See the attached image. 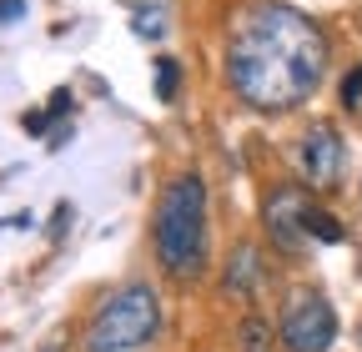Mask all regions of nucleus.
Returning a JSON list of instances; mask_svg holds the SVG:
<instances>
[{
    "instance_id": "obj_1",
    "label": "nucleus",
    "mask_w": 362,
    "mask_h": 352,
    "mask_svg": "<svg viewBox=\"0 0 362 352\" xmlns=\"http://www.w3.org/2000/svg\"><path fill=\"white\" fill-rule=\"evenodd\" d=\"M327 71V30L307 11L282 0H257L237 16L226 46V81L257 111L302 106Z\"/></svg>"
},
{
    "instance_id": "obj_2",
    "label": "nucleus",
    "mask_w": 362,
    "mask_h": 352,
    "mask_svg": "<svg viewBox=\"0 0 362 352\" xmlns=\"http://www.w3.org/2000/svg\"><path fill=\"white\" fill-rule=\"evenodd\" d=\"M151 247L171 277H202L206 267V182L197 171L171 176L151 211Z\"/></svg>"
},
{
    "instance_id": "obj_3",
    "label": "nucleus",
    "mask_w": 362,
    "mask_h": 352,
    "mask_svg": "<svg viewBox=\"0 0 362 352\" xmlns=\"http://www.w3.org/2000/svg\"><path fill=\"white\" fill-rule=\"evenodd\" d=\"M161 327V307H156V292L146 282H131L121 292H111L96 317H90V332H86V352H131V347H146Z\"/></svg>"
},
{
    "instance_id": "obj_4",
    "label": "nucleus",
    "mask_w": 362,
    "mask_h": 352,
    "mask_svg": "<svg viewBox=\"0 0 362 352\" xmlns=\"http://www.w3.org/2000/svg\"><path fill=\"white\" fill-rule=\"evenodd\" d=\"M282 347L287 352H327L337 342V312L322 292H302L282 312Z\"/></svg>"
},
{
    "instance_id": "obj_5",
    "label": "nucleus",
    "mask_w": 362,
    "mask_h": 352,
    "mask_svg": "<svg viewBox=\"0 0 362 352\" xmlns=\"http://www.w3.org/2000/svg\"><path fill=\"white\" fill-rule=\"evenodd\" d=\"M307 211H312V201H307L302 187H272L262 196L267 237L277 242L282 252H302V242H307Z\"/></svg>"
},
{
    "instance_id": "obj_6",
    "label": "nucleus",
    "mask_w": 362,
    "mask_h": 352,
    "mask_svg": "<svg viewBox=\"0 0 362 352\" xmlns=\"http://www.w3.org/2000/svg\"><path fill=\"white\" fill-rule=\"evenodd\" d=\"M297 161H302L307 187H322V192L337 187L342 171H347V146H342V136H337V126L317 121L307 136H302V146H297Z\"/></svg>"
},
{
    "instance_id": "obj_7",
    "label": "nucleus",
    "mask_w": 362,
    "mask_h": 352,
    "mask_svg": "<svg viewBox=\"0 0 362 352\" xmlns=\"http://www.w3.org/2000/svg\"><path fill=\"white\" fill-rule=\"evenodd\" d=\"M307 237H317V242H342V227L332 222L322 206H312V211H307Z\"/></svg>"
},
{
    "instance_id": "obj_8",
    "label": "nucleus",
    "mask_w": 362,
    "mask_h": 352,
    "mask_svg": "<svg viewBox=\"0 0 362 352\" xmlns=\"http://www.w3.org/2000/svg\"><path fill=\"white\" fill-rule=\"evenodd\" d=\"M242 352H272V332L262 317H247L242 322Z\"/></svg>"
},
{
    "instance_id": "obj_9",
    "label": "nucleus",
    "mask_w": 362,
    "mask_h": 352,
    "mask_svg": "<svg viewBox=\"0 0 362 352\" xmlns=\"http://www.w3.org/2000/svg\"><path fill=\"white\" fill-rule=\"evenodd\" d=\"M226 287H232V292H252V247L237 252V272L226 277Z\"/></svg>"
},
{
    "instance_id": "obj_10",
    "label": "nucleus",
    "mask_w": 362,
    "mask_h": 352,
    "mask_svg": "<svg viewBox=\"0 0 362 352\" xmlns=\"http://www.w3.org/2000/svg\"><path fill=\"white\" fill-rule=\"evenodd\" d=\"M131 25L141 30V35H151V40H156V35L166 30V16H161L156 6H146V11H136V16H131Z\"/></svg>"
},
{
    "instance_id": "obj_11",
    "label": "nucleus",
    "mask_w": 362,
    "mask_h": 352,
    "mask_svg": "<svg viewBox=\"0 0 362 352\" xmlns=\"http://www.w3.org/2000/svg\"><path fill=\"white\" fill-rule=\"evenodd\" d=\"M176 81H181L176 61H156V96H161V101H171V96H176Z\"/></svg>"
},
{
    "instance_id": "obj_12",
    "label": "nucleus",
    "mask_w": 362,
    "mask_h": 352,
    "mask_svg": "<svg viewBox=\"0 0 362 352\" xmlns=\"http://www.w3.org/2000/svg\"><path fill=\"white\" fill-rule=\"evenodd\" d=\"M342 106H347V111L362 106V66H352V71L342 76Z\"/></svg>"
},
{
    "instance_id": "obj_13",
    "label": "nucleus",
    "mask_w": 362,
    "mask_h": 352,
    "mask_svg": "<svg viewBox=\"0 0 362 352\" xmlns=\"http://www.w3.org/2000/svg\"><path fill=\"white\" fill-rule=\"evenodd\" d=\"M25 16V0H0V20H16Z\"/></svg>"
},
{
    "instance_id": "obj_14",
    "label": "nucleus",
    "mask_w": 362,
    "mask_h": 352,
    "mask_svg": "<svg viewBox=\"0 0 362 352\" xmlns=\"http://www.w3.org/2000/svg\"><path fill=\"white\" fill-rule=\"evenodd\" d=\"M21 126H25V131H30V136H40V131H45V111H30V116H25V121H21Z\"/></svg>"
}]
</instances>
